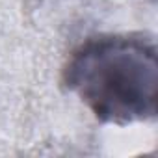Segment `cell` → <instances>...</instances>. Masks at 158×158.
<instances>
[{
	"label": "cell",
	"instance_id": "obj_1",
	"mask_svg": "<svg viewBox=\"0 0 158 158\" xmlns=\"http://www.w3.org/2000/svg\"><path fill=\"white\" fill-rule=\"evenodd\" d=\"M156 50L132 35L89 39L69 58L63 82L104 123L130 125L156 114Z\"/></svg>",
	"mask_w": 158,
	"mask_h": 158
}]
</instances>
